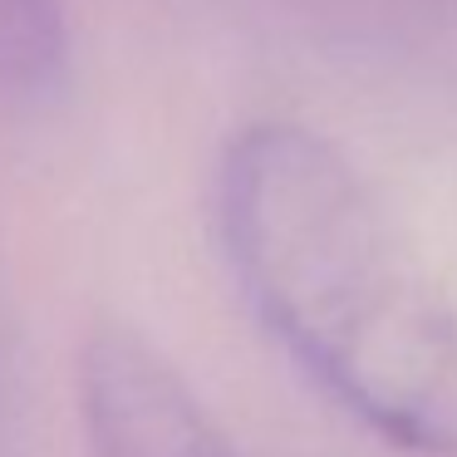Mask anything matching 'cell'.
Instances as JSON below:
<instances>
[{"instance_id": "cell-3", "label": "cell", "mask_w": 457, "mask_h": 457, "mask_svg": "<svg viewBox=\"0 0 457 457\" xmlns=\"http://www.w3.org/2000/svg\"><path fill=\"white\" fill-rule=\"evenodd\" d=\"M70 30L60 0H0V94H45L64 70Z\"/></svg>"}, {"instance_id": "cell-2", "label": "cell", "mask_w": 457, "mask_h": 457, "mask_svg": "<svg viewBox=\"0 0 457 457\" xmlns=\"http://www.w3.org/2000/svg\"><path fill=\"white\" fill-rule=\"evenodd\" d=\"M79 423L89 457H241L178 364L119 320L79 345Z\"/></svg>"}, {"instance_id": "cell-1", "label": "cell", "mask_w": 457, "mask_h": 457, "mask_svg": "<svg viewBox=\"0 0 457 457\" xmlns=\"http://www.w3.org/2000/svg\"><path fill=\"white\" fill-rule=\"evenodd\" d=\"M217 237L320 394L384 443L457 457V305L339 143L290 119L231 133Z\"/></svg>"}]
</instances>
